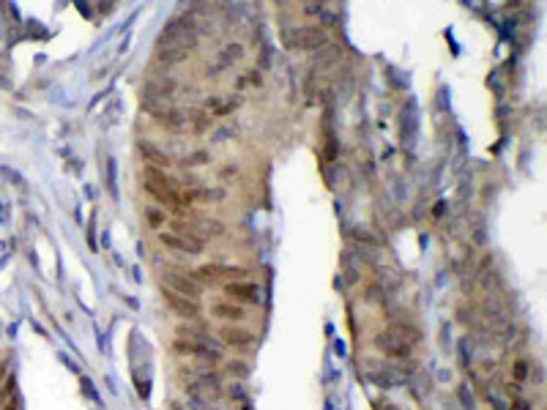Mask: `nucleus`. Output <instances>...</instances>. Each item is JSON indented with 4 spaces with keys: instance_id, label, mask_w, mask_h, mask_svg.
Wrapping results in <instances>:
<instances>
[{
    "instance_id": "obj_1",
    "label": "nucleus",
    "mask_w": 547,
    "mask_h": 410,
    "mask_svg": "<svg viewBox=\"0 0 547 410\" xmlns=\"http://www.w3.org/2000/svg\"><path fill=\"white\" fill-rule=\"evenodd\" d=\"M422 334L410 326H391L386 334H381L377 345L383 347V353H389L391 358H408L413 345H418Z\"/></svg>"
},
{
    "instance_id": "obj_2",
    "label": "nucleus",
    "mask_w": 547,
    "mask_h": 410,
    "mask_svg": "<svg viewBox=\"0 0 547 410\" xmlns=\"http://www.w3.org/2000/svg\"><path fill=\"white\" fill-rule=\"evenodd\" d=\"M173 347H175V353H181V355H200L202 361H219L222 358V353L211 345V339H208V337H184V334H181V337L173 342Z\"/></svg>"
},
{
    "instance_id": "obj_3",
    "label": "nucleus",
    "mask_w": 547,
    "mask_h": 410,
    "mask_svg": "<svg viewBox=\"0 0 547 410\" xmlns=\"http://www.w3.org/2000/svg\"><path fill=\"white\" fill-rule=\"evenodd\" d=\"M326 44V30L320 28H293L285 30V47L287 50H317Z\"/></svg>"
},
{
    "instance_id": "obj_4",
    "label": "nucleus",
    "mask_w": 547,
    "mask_h": 410,
    "mask_svg": "<svg viewBox=\"0 0 547 410\" xmlns=\"http://www.w3.org/2000/svg\"><path fill=\"white\" fill-rule=\"evenodd\" d=\"M246 268L241 265H200L192 274V279H202V282H238L246 279Z\"/></svg>"
},
{
    "instance_id": "obj_5",
    "label": "nucleus",
    "mask_w": 547,
    "mask_h": 410,
    "mask_svg": "<svg viewBox=\"0 0 547 410\" xmlns=\"http://www.w3.org/2000/svg\"><path fill=\"white\" fill-rule=\"evenodd\" d=\"M159 241H161V246H167V249H173V252H184V254H200L202 252V241L173 233V230H167V233L159 230Z\"/></svg>"
},
{
    "instance_id": "obj_6",
    "label": "nucleus",
    "mask_w": 547,
    "mask_h": 410,
    "mask_svg": "<svg viewBox=\"0 0 547 410\" xmlns=\"http://www.w3.org/2000/svg\"><path fill=\"white\" fill-rule=\"evenodd\" d=\"M161 282L178 295H186V298H192V301L200 298V287L192 277H184V274H178V271H164L161 274Z\"/></svg>"
},
{
    "instance_id": "obj_7",
    "label": "nucleus",
    "mask_w": 547,
    "mask_h": 410,
    "mask_svg": "<svg viewBox=\"0 0 547 410\" xmlns=\"http://www.w3.org/2000/svg\"><path fill=\"white\" fill-rule=\"evenodd\" d=\"M161 298H164V304L170 306L175 314H181V317H186V320H194V317L200 314V306H197V301L186 298V295H178V293H173L170 287H164V290H161Z\"/></svg>"
},
{
    "instance_id": "obj_8",
    "label": "nucleus",
    "mask_w": 547,
    "mask_h": 410,
    "mask_svg": "<svg viewBox=\"0 0 547 410\" xmlns=\"http://www.w3.org/2000/svg\"><path fill=\"white\" fill-rule=\"evenodd\" d=\"M225 293L230 295V298L246 301V304H260V301H263L260 285H255V282H227Z\"/></svg>"
},
{
    "instance_id": "obj_9",
    "label": "nucleus",
    "mask_w": 547,
    "mask_h": 410,
    "mask_svg": "<svg viewBox=\"0 0 547 410\" xmlns=\"http://www.w3.org/2000/svg\"><path fill=\"white\" fill-rule=\"evenodd\" d=\"M153 118H156L159 126H164L170 131H181L189 126V112H181V110H156Z\"/></svg>"
},
{
    "instance_id": "obj_10",
    "label": "nucleus",
    "mask_w": 547,
    "mask_h": 410,
    "mask_svg": "<svg viewBox=\"0 0 547 410\" xmlns=\"http://www.w3.org/2000/svg\"><path fill=\"white\" fill-rule=\"evenodd\" d=\"M238 104H241V99H238V96H235V99L208 96V102H205V112H208V115H216V118H222V115H227V112H233Z\"/></svg>"
},
{
    "instance_id": "obj_11",
    "label": "nucleus",
    "mask_w": 547,
    "mask_h": 410,
    "mask_svg": "<svg viewBox=\"0 0 547 410\" xmlns=\"http://www.w3.org/2000/svg\"><path fill=\"white\" fill-rule=\"evenodd\" d=\"M222 339H225L230 347H249L255 342V334L246 331V328L230 326V328H222Z\"/></svg>"
},
{
    "instance_id": "obj_12",
    "label": "nucleus",
    "mask_w": 547,
    "mask_h": 410,
    "mask_svg": "<svg viewBox=\"0 0 547 410\" xmlns=\"http://www.w3.org/2000/svg\"><path fill=\"white\" fill-rule=\"evenodd\" d=\"M140 153L145 156L148 164H151V167H159V170H164V167L173 164L170 156H167L164 151H159L156 145H151V143H140Z\"/></svg>"
},
{
    "instance_id": "obj_13",
    "label": "nucleus",
    "mask_w": 547,
    "mask_h": 410,
    "mask_svg": "<svg viewBox=\"0 0 547 410\" xmlns=\"http://www.w3.org/2000/svg\"><path fill=\"white\" fill-rule=\"evenodd\" d=\"M214 314L222 320H230V323H241L246 317V312L241 309L238 304H230V301H216L214 304Z\"/></svg>"
},
{
    "instance_id": "obj_14",
    "label": "nucleus",
    "mask_w": 547,
    "mask_h": 410,
    "mask_svg": "<svg viewBox=\"0 0 547 410\" xmlns=\"http://www.w3.org/2000/svg\"><path fill=\"white\" fill-rule=\"evenodd\" d=\"M186 58H189V50H184V47L170 44V47H161V50H159V60H161V63H167V66L184 63Z\"/></svg>"
},
{
    "instance_id": "obj_15",
    "label": "nucleus",
    "mask_w": 547,
    "mask_h": 410,
    "mask_svg": "<svg viewBox=\"0 0 547 410\" xmlns=\"http://www.w3.org/2000/svg\"><path fill=\"white\" fill-rule=\"evenodd\" d=\"M208 161H211V153L208 151H194V153L181 159V164L184 167H202V164H208Z\"/></svg>"
},
{
    "instance_id": "obj_16",
    "label": "nucleus",
    "mask_w": 547,
    "mask_h": 410,
    "mask_svg": "<svg viewBox=\"0 0 547 410\" xmlns=\"http://www.w3.org/2000/svg\"><path fill=\"white\" fill-rule=\"evenodd\" d=\"M145 216H148V221H151V227H164V221H167V216H164V208H145Z\"/></svg>"
},
{
    "instance_id": "obj_17",
    "label": "nucleus",
    "mask_w": 547,
    "mask_h": 410,
    "mask_svg": "<svg viewBox=\"0 0 547 410\" xmlns=\"http://www.w3.org/2000/svg\"><path fill=\"white\" fill-rule=\"evenodd\" d=\"M11 391H14V383H9V386H6V391L0 394V407L6 405V399H11Z\"/></svg>"
},
{
    "instance_id": "obj_18",
    "label": "nucleus",
    "mask_w": 547,
    "mask_h": 410,
    "mask_svg": "<svg viewBox=\"0 0 547 410\" xmlns=\"http://www.w3.org/2000/svg\"><path fill=\"white\" fill-rule=\"evenodd\" d=\"M0 410H19V405H17V402H6V405L0 407Z\"/></svg>"
},
{
    "instance_id": "obj_19",
    "label": "nucleus",
    "mask_w": 547,
    "mask_h": 410,
    "mask_svg": "<svg viewBox=\"0 0 547 410\" xmlns=\"http://www.w3.org/2000/svg\"><path fill=\"white\" fill-rule=\"evenodd\" d=\"M0 378H3V367H0Z\"/></svg>"
}]
</instances>
